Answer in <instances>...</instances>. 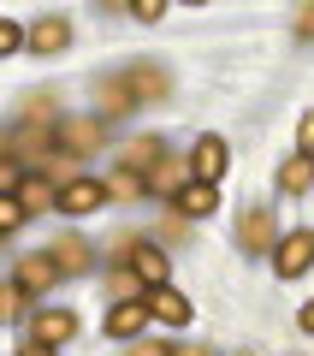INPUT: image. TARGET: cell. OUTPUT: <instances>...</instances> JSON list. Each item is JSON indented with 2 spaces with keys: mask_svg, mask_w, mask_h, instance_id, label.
<instances>
[{
  "mask_svg": "<svg viewBox=\"0 0 314 356\" xmlns=\"http://www.w3.org/2000/svg\"><path fill=\"white\" fill-rule=\"evenodd\" d=\"M18 202H24V214H48V208H60V184L48 172H30L18 184Z\"/></svg>",
  "mask_w": 314,
  "mask_h": 356,
  "instance_id": "obj_12",
  "label": "cell"
},
{
  "mask_svg": "<svg viewBox=\"0 0 314 356\" xmlns=\"http://www.w3.org/2000/svg\"><path fill=\"white\" fill-rule=\"evenodd\" d=\"M48 255L60 261V273H83V267H95V250H89L83 238H53Z\"/></svg>",
  "mask_w": 314,
  "mask_h": 356,
  "instance_id": "obj_15",
  "label": "cell"
},
{
  "mask_svg": "<svg viewBox=\"0 0 314 356\" xmlns=\"http://www.w3.org/2000/svg\"><path fill=\"white\" fill-rule=\"evenodd\" d=\"M273 267L285 273V280L308 273V267H314V232H290V238H279V250H273Z\"/></svg>",
  "mask_w": 314,
  "mask_h": 356,
  "instance_id": "obj_7",
  "label": "cell"
},
{
  "mask_svg": "<svg viewBox=\"0 0 314 356\" xmlns=\"http://www.w3.org/2000/svg\"><path fill=\"white\" fill-rule=\"evenodd\" d=\"M24 356H53V350H48V344H24Z\"/></svg>",
  "mask_w": 314,
  "mask_h": 356,
  "instance_id": "obj_27",
  "label": "cell"
},
{
  "mask_svg": "<svg viewBox=\"0 0 314 356\" xmlns=\"http://www.w3.org/2000/svg\"><path fill=\"white\" fill-rule=\"evenodd\" d=\"M53 280H60V261H53L48 250H42V255H18L13 285H24L30 297H48V291H53Z\"/></svg>",
  "mask_w": 314,
  "mask_h": 356,
  "instance_id": "obj_5",
  "label": "cell"
},
{
  "mask_svg": "<svg viewBox=\"0 0 314 356\" xmlns=\"http://www.w3.org/2000/svg\"><path fill=\"white\" fill-rule=\"evenodd\" d=\"M149 315L160 321V327H190V297L184 291H172V285H160V291H149Z\"/></svg>",
  "mask_w": 314,
  "mask_h": 356,
  "instance_id": "obj_10",
  "label": "cell"
},
{
  "mask_svg": "<svg viewBox=\"0 0 314 356\" xmlns=\"http://www.w3.org/2000/svg\"><path fill=\"white\" fill-rule=\"evenodd\" d=\"M308 184H314V161H308V154H290V161L279 166V191L302 196V191H308Z\"/></svg>",
  "mask_w": 314,
  "mask_h": 356,
  "instance_id": "obj_18",
  "label": "cell"
},
{
  "mask_svg": "<svg viewBox=\"0 0 314 356\" xmlns=\"http://www.w3.org/2000/svg\"><path fill=\"white\" fill-rule=\"evenodd\" d=\"M297 36L314 42V6H297Z\"/></svg>",
  "mask_w": 314,
  "mask_h": 356,
  "instance_id": "obj_24",
  "label": "cell"
},
{
  "mask_svg": "<svg viewBox=\"0 0 314 356\" xmlns=\"http://www.w3.org/2000/svg\"><path fill=\"white\" fill-rule=\"evenodd\" d=\"M72 332H77L72 309H36V321H30V344H48V350H60Z\"/></svg>",
  "mask_w": 314,
  "mask_h": 356,
  "instance_id": "obj_6",
  "label": "cell"
},
{
  "mask_svg": "<svg viewBox=\"0 0 314 356\" xmlns=\"http://www.w3.org/2000/svg\"><path fill=\"white\" fill-rule=\"evenodd\" d=\"M24 297H30V291H24V285H13V291H6V315H13V321H18V315H24Z\"/></svg>",
  "mask_w": 314,
  "mask_h": 356,
  "instance_id": "obj_25",
  "label": "cell"
},
{
  "mask_svg": "<svg viewBox=\"0 0 314 356\" xmlns=\"http://www.w3.org/2000/svg\"><path fill=\"white\" fill-rule=\"evenodd\" d=\"M149 321H154V315H149V297H142V303H113L101 327H107V339H142Z\"/></svg>",
  "mask_w": 314,
  "mask_h": 356,
  "instance_id": "obj_8",
  "label": "cell"
},
{
  "mask_svg": "<svg viewBox=\"0 0 314 356\" xmlns=\"http://www.w3.org/2000/svg\"><path fill=\"white\" fill-rule=\"evenodd\" d=\"M65 48H72V24H65V18H42V24H30V54L48 60V54H65Z\"/></svg>",
  "mask_w": 314,
  "mask_h": 356,
  "instance_id": "obj_13",
  "label": "cell"
},
{
  "mask_svg": "<svg viewBox=\"0 0 314 356\" xmlns=\"http://www.w3.org/2000/svg\"><path fill=\"white\" fill-rule=\"evenodd\" d=\"M24 202H18V196H0V226H6V232H18V226H24Z\"/></svg>",
  "mask_w": 314,
  "mask_h": 356,
  "instance_id": "obj_19",
  "label": "cell"
},
{
  "mask_svg": "<svg viewBox=\"0 0 314 356\" xmlns=\"http://www.w3.org/2000/svg\"><path fill=\"white\" fill-rule=\"evenodd\" d=\"M297 154H308V161H314V113L297 119Z\"/></svg>",
  "mask_w": 314,
  "mask_h": 356,
  "instance_id": "obj_20",
  "label": "cell"
},
{
  "mask_svg": "<svg viewBox=\"0 0 314 356\" xmlns=\"http://www.w3.org/2000/svg\"><path fill=\"white\" fill-rule=\"evenodd\" d=\"M131 18H142V24H160V18H166V0H137V6H131Z\"/></svg>",
  "mask_w": 314,
  "mask_h": 356,
  "instance_id": "obj_21",
  "label": "cell"
},
{
  "mask_svg": "<svg viewBox=\"0 0 314 356\" xmlns=\"http://www.w3.org/2000/svg\"><path fill=\"white\" fill-rule=\"evenodd\" d=\"M119 83H125L131 107H154V102H166V89H172L160 65H131V72H119Z\"/></svg>",
  "mask_w": 314,
  "mask_h": 356,
  "instance_id": "obj_4",
  "label": "cell"
},
{
  "mask_svg": "<svg viewBox=\"0 0 314 356\" xmlns=\"http://www.w3.org/2000/svg\"><path fill=\"white\" fill-rule=\"evenodd\" d=\"M297 321H302V332H314V297L302 303V315H297Z\"/></svg>",
  "mask_w": 314,
  "mask_h": 356,
  "instance_id": "obj_26",
  "label": "cell"
},
{
  "mask_svg": "<svg viewBox=\"0 0 314 356\" xmlns=\"http://www.w3.org/2000/svg\"><path fill=\"white\" fill-rule=\"evenodd\" d=\"M172 208H178V214H190V220H201V214H214V208H220V191L208 184V178H190L184 191L172 196Z\"/></svg>",
  "mask_w": 314,
  "mask_h": 356,
  "instance_id": "obj_11",
  "label": "cell"
},
{
  "mask_svg": "<svg viewBox=\"0 0 314 356\" xmlns=\"http://www.w3.org/2000/svg\"><path fill=\"white\" fill-rule=\"evenodd\" d=\"M107 196H113V191H107L101 178H65V184H60V214L83 220V214H95Z\"/></svg>",
  "mask_w": 314,
  "mask_h": 356,
  "instance_id": "obj_3",
  "label": "cell"
},
{
  "mask_svg": "<svg viewBox=\"0 0 314 356\" xmlns=\"http://www.w3.org/2000/svg\"><path fill=\"white\" fill-rule=\"evenodd\" d=\"M178 356H208V350H178Z\"/></svg>",
  "mask_w": 314,
  "mask_h": 356,
  "instance_id": "obj_28",
  "label": "cell"
},
{
  "mask_svg": "<svg viewBox=\"0 0 314 356\" xmlns=\"http://www.w3.org/2000/svg\"><path fill=\"white\" fill-rule=\"evenodd\" d=\"M160 161H166V154H160V137H131V143H125V172L149 178Z\"/></svg>",
  "mask_w": 314,
  "mask_h": 356,
  "instance_id": "obj_16",
  "label": "cell"
},
{
  "mask_svg": "<svg viewBox=\"0 0 314 356\" xmlns=\"http://www.w3.org/2000/svg\"><path fill=\"white\" fill-rule=\"evenodd\" d=\"M131 356H178L172 344H154V339H142V344H131Z\"/></svg>",
  "mask_w": 314,
  "mask_h": 356,
  "instance_id": "obj_23",
  "label": "cell"
},
{
  "mask_svg": "<svg viewBox=\"0 0 314 356\" xmlns=\"http://www.w3.org/2000/svg\"><path fill=\"white\" fill-rule=\"evenodd\" d=\"M226 161H231V154H226V143H220V137H201L196 143V178L220 184V178H226Z\"/></svg>",
  "mask_w": 314,
  "mask_h": 356,
  "instance_id": "obj_17",
  "label": "cell"
},
{
  "mask_svg": "<svg viewBox=\"0 0 314 356\" xmlns=\"http://www.w3.org/2000/svg\"><path fill=\"white\" fill-rule=\"evenodd\" d=\"M238 250H243V255L279 250V220H273V208H243V220H238Z\"/></svg>",
  "mask_w": 314,
  "mask_h": 356,
  "instance_id": "obj_1",
  "label": "cell"
},
{
  "mask_svg": "<svg viewBox=\"0 0 314 356\" xmlns=\"http://www.w3.org/2000/svg\"><path fill=\"white\" fill-rule=\"evenodd\" d=\"M190 172H196V166H184V161H160L149 178H142V191H149V196H178L190 184Z\"/></svg>",
  "mask_w": 314,
  "mask_h": 356,
  "instance_id": "obj_14",
  "label": "cell"
},
{
  "mask_svg": "<svg viewBox=\"0 0 314 356\" xmlns=\"http://www.w3.org/2000/svg\"><path fill=\"white\" fill-rule=\"evenodd\" d=\"M101 143H107V125H101V119H60V154L65 161H83Z\"/></svg>",
  "mask_w": 314,
  "mask_h": 356,
  "instance_id": "obj_2",
  "label": "cell"
},
{
  "mask_svg": "<svg viewBox=\"0 0 314 356\" xmlns=\"http://www.w3.org/2000/svg\"><path fill=\"white\" fill-rule=\"evenodd\" d=\"M125 267L149 285V291H160V285H166V250H160V243H131V261Z\"/></svg>",
  "mask_w": 314,
  "mask_h": 356,
  "instance_id": "obj_9",
  "label": "cell"
},
{
  "mask_svg": "<svg viewBox=\"0 0 314 356\" xmlns=\"http://www.w3.org/2000/svg\"><path fill=\"white\" fill-rule=\"evenodd\" d=\"M107 191H113V196H137V191H142V178H137V172H119Z\"/></svg>",
  "mask_w": 314,
  "mask_h": 356,
  "instance_id": "obj_22",
  "label": "cell"
}]
</instances>
